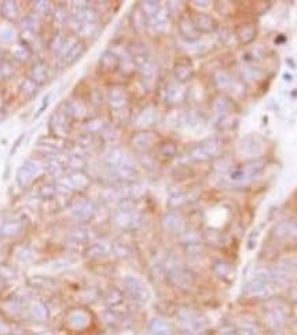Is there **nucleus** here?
Wrapping results in <instances>:
<instances>
[{
	"label": "nucleus",
	"mask_w": 297,
	"mask_h": 335,
	"mask_svg": "<svg viewBox=\"0 0 297 335\" xmlns=\"http://www.w3.org/2000/svg\"><path fill=\"white\" fill-rule=\"evenodd\" d=\"M288 320V313L282 306H268L264 312V326L271 331H278L284 327Z\"/></svg>",
	"instance_id": "obj_4"
},
{
	"label": "nucleus",
	"mask_w": 297,
	"mask_h": 335,
	"mask_svg": "<svg viewBox=\"0 0 297 335\" xmlns=\"http://www.w3.org/2000/svg\"><path fill=\"white\" fill-rule=\"evenodd\" d=\"M178 319H179L180 329L187 335H199L204 333L205 320L197 313L192 311H185L180 313Z\"/></svg>",
	"instance_id": "obj_3"
},
{
	"label": "nucleus",
	"mask_w": 297,
	"mask_h": 335,
	"mask_svg": "<svg viewBox=\"0 0 297 335\" xmlns=\"http://www.w3.org/2000/svg\"><path fill=\"white\" fill-rule=\"evenodd\" d=\"M175 76L180 81H187L193 76V67L190 63H176L175 66Z\"/></svg>",
	"instance_id": "obj_19"
},
{
	"label": "nucleus",
	"mask_w": 297,
	"mask_h": 335,
	"mask_svg": "<svg viewBox=\"0 0 297 335\" xmlns=\"http://www.w3.org/2000/svg\"><path fill=\"white\" fill-rule=\"evenodd\" d=\"M153 142H154V139H153V135L150 132H141V134L136 135L135 139H134L135 146L141 150H146L148 147L153 146Z\"/></svg>",
	"instance_id": "obj_18"
},
{
	"label": "nucleus",
	"mask_w": 297,
	"mask_h": 335,
	"mask_svg": "<svg viewBox=\"0 0 297 335\" xmlns=\"http://www.w3.org/2000/svg\"><path fill=\"white\" fill-rule=\"evenodd\" d=\"M29 313H31L32 319L35 322H39V323H44L49 319V309L42 302H36V304L32 305Z\"/></svg>",
	"instance_id": "obj_17"
},
{
	"label": "nucleus",
	"mask_w": 297,
	"mask_h": 335,
	"mask_svg": "<svg viewBox=\"0 0 297 335\" xmlns=\"http://www.w3.org/2000/svg\"><path fill=\"white\" fill-rule=\"evenodd\" d=\"M256 36H257V25L254 21L242 22L235 28V37L244 46L252 43Z\"/></svg>",
	"instance_id": "obj_9"
},
{
	"label": "nucleus",
	"mask_w": 297,
	"mask_h": 335,
	"mask_svg": "<svg viewBox=\"0 0 297 335\" xmlns=\"http://www.w3.org/2000/svg\"><path fill=\"white\" fill-rule=\"evenodd\" d=\"M186 203V196L183 194H172L168 199V205L172 209H178V207L183 206Z\"/></svg>",
	"instance_id": "obj_22"
},
{
	"label": "nucleus",
	"mask_w": 297,
	"mask_h": 335,
	"mask_svg": "<svg viewBox=\"0 0 297 335\" xmlns=\"http://www.w3.org/2000/svg\"><path fill=\"white\" fill-rule=\"evenodd\" d=\"M193 24L196 26V29H197L199 33H210V32H215L217 29V21L213 17H210L208 14H202V12H199V14H194L193 15Z\"/></svg>",
	"instance_id": "obj_11"
},
{
	"label": "nucleus",
	"mask_w": 297,
	"mask_h": 335,
	"mask_svg": "<svg viewBox=\"0 0 297 335\" xmlns=\"http://www.w3.org/2000/svg\"><path fill=\"white\" fill-rule=\"evenodd\" d=\"M215 80H216L217 87L222 88V90H227V88L230 90L233 87V84H234V81L231 80V77L226 73H217Z\"/></svg>",
	"instance_id": "obj_21"
},
{
	"label": "nucleus",
	"mask_w": 297,
	"mask_h": 335,
	"mask_svg": "<svg viewBox=\"0 0 297 335\" xmlns=\"http://www.w3.org/2000/svg\"><path fill=\"white\" fill-rule=\"evenodd\" d=\"M19 231V224L18 223H7L3 226L1 228V234L4 235V237H14V235H17Z\"/></svg>",
	"instance_id": "obj_24"
},
{
	"label": "nucleus",
	"mask_w": 297,
	"mask_h": 335,
	"mask_svg": "<svg viewBox=\"0 0 297 335\" xmlns=\"http://www.w3.org/2000/svg\"><path fill=\"white\" fill-rule=\"evenodd\" d=\"M220 335H238V333H237V329H235V327L226 326V327L220 329Z\"/></svg>",
	"instance_id": "obj_26"
},
{
	"label": "nucleus",
	"mask_w": 297,
	"mask_h": 335,
	"mask_svg": "<svg viewBox=\"0 0 297 335\" xmlns=\"http://www.w3.org/2000/svg\"><path fill=\"white\" fill-rule=\"evenodd\" d=\"M105 302L106 305L110 308L111 311H117L118 306L123 305L124 302L123 292L118 291L117 288H111V290H109V291L106 292Z\"/></svg>",
	"instance_id": "obj_16"
},
{
	"label": "nucleus",
	"mask_w": 297,
	"mask_h": 335,
	"mask_svg": "<svg viewBox=\"0 0 297 335\" xmlns=\"http://www.w3.org/2000/svg\"><path fill=\"white\" fill-rule=\"evenodd\" d=\"M172 326L162 317H154L148 324V334L172 335Z\"/></svg>",
	"instance_id": "obj_14"
},
{
	"label": "nucleus",
	"mask_w": 297,
	"mask_h": 335,
	"mask_svg": "<svg viewBox=\"0 0 297 335\" xmlns=\"http://www.w3.org/2000/svg\"><path fill=\"white\" fill-rule=\"evenodd\" d=\"M10 333H11L10 326L4 320H0V335H10Z\"/></svg>",
	"instance_id": "obj_27"
},
{
	"label": "nucleus",
	"mask_w": 297,
	"mask_h": 335,
	"mask_svg": "<svg viewBox=\"0 0 297 335\" xmlns=\"http://www.w3.org/2000/svg\"><path fill=\"white\" fill-rule=\"evenodd\" d=\"M91 324H93L91 313L83 308L72 309L65 317V327L72 333H84L91 327Z\"/></svg>",
	"instance_id": "obj_2"
},
{
	"label": "nucleus",
	"mask_w": 297,
	"mask_h": 335,
	"mask_svg": "<svg viewBox=\"0 0 297 335\" xmlns=\"http://www.w3.org/2000/svg\"><path fill=\"white\" fill-rule=\"evenodd\" d=\"M212 271L220 281L226 283H233L237 278V269L233 264L227 261H222V260L215 261L212 265Z\"/></svg>",
	"instance_id": "obj_10"
},
{
	"label": "nucleus",
	"mask_w": 297,
	"mask_h": 335,
	"mask_svg": "<svg viewBox=\"0 0 297 335\" xmlns=\"http://www.w3.org/2000/svg\"><path fill=\"white\" fill-rule=\"evenodd\" d=\"M162 226L165 227L168 231L173 232V234H182V232L186 231L185 219H183L180 214L175 213V212L164 216V219H162Z\"/></svg>",
	"instance_id": "obj_12"
},
{
	"label": "nucleus",
	"mask_w": 297,
	"mask_h": 335,
	"mask_svg": "<svg viewBox=\"0 0 297 335\" xmlns=\"http://www.w3.org/2000/svg\"><path fill=\"white\" fill-rule=\"evenodd\" d=\"M219 152V143L216 141H208L202 143L201 146L194 150L193 155L194 158L198 161H204V159H209L215 157Z\"/></svg>",
	"instance_id": "obj_13"
},
{
	"label": "nucleus",
	"mask_w": 297,
	"mask_h": 335,
	"mask_svg": "<svg viewBox=\"0 0 297 335\" xmlns=\"http://www.w3.org/2000/svg\"><path fill=\"white\" fill-rule=\"evenodd\" d=\"M167 279L169 285H172L176 288L186 290L194 283V276L190 271L183 269L182 267H175L167 271Z\"/></svg>",
	"instance_id": "obj_6"
},
{
	"label": "nucleus",
	"mask_w": 297,
	"mask_h": 335,
	"mask_svg": "<svg viewBox=\"0 0 297 335\" xmlns=\"http://www.w3.org/2000/svg\"><path fill=\"white\" fill-rule=\"evenodd\" d=\"M231 106H233V103H231V100H230L229 97H219L216 100V103H215V109L217 111H220V113H226V111H230V110L233 109Z\"/></svg>",
	"instance_id": "obj_23"
},
{
	"label": "nucleus",
	"mask_w": 297,
	"mask_h": 335,
	"mask_svg": "<svg viewBox=\"0 0 297 335\" xmlns=\"http://www.w3.org/2000/svg\"><path fill=\"white\" fill-rule=\"evenodd\" d=\"M100 65H102V67H103L105 70H107V72L116 70L118 66V58L114 54H111V52H106V54L102 56Z\"/></svg>",
	"instance_id": "obj_20"
},
{
	"label": "nucleus",
	"mask_w": 297,
	"mask_h": 335,
	"mask_svg": "<svg viewBox=\"0 0 297 335\" xmlns=\"http://www.w3.org/2000/svg\"><path fill=\"white\" fill-rule=\"evenodd\" d=\"M179 31L182 33V36L187 39L189 42H194L199 37V32L196 29L192 19L186 18V17H182L179 19Z\"/></svg>",
	"instance_id": "obj_15"
},
{
	"label": "nucleus",
	"mask_w": 297,
	"mask_h": 335,
	"mask_svg": "<svg viewBox=\"0 0 297 335\" xmlns=\"http://www.w3.org/2000/svg\"><path fill=\"white\" fill-rule=\"evenodd\" d=\"M125 102V96H124V94L121 91H117V90H114V91L110 92V103L114 104L116 107H121Z\"/></svg>",
	"instance_id": "obj_25"
},
{
	"label": "nucleus",
	"mask_w": 297,
	"mask_h": 335,
	"mask_svg": "<svg viewBox=\"0 0 297 335\" xmlns=\"http://www.w3.org/2000/svg\"><path fill=\"white\" fill-rule=\"evenodd\" d=\"M148 335H158V334H148Z\"/></svg>",
	"instance_id": "obj_28"
},
{
	"label": "nucleus",
	"mask_w": 297,
	"mask_h": 335,
	"mask_svg": "<svg viewBox=\"0 0 297 335\" xmlns=\"http://www.w3.org/2000/svg\"><path fill=\"white\" fill-rule=\"evenodd\" d=\"M264 168H266L264 159H249L247 162H242L241 165H238L237 168L230 171V182L233 184L250 183L256 177H259L261 175Z\"/></svg>",
	"instance_id": "obj_1"
},
{
	"label": "nucleus",
	"mask_w": 297,
	"mask_h": 335,
	"mask_svg": "<svg viewBox=\"0 0 297 335\" xmlns=\"http://www.w3.org/2000/svg\"><path fill=\"white\" fill-rule=\"evenodd\" d=\"M244 294L248 298L254 299H266L272 295V285L264 281H260L257 278H253L244 288Z\"/></svg>",
	"instance_id": "obj_5"
},
{
	"label": "nucleus",
	"mask_w": 297,
	"mask_h": 335,
	"mask_svg": "<svg viewBox=\"0 0 297 335\" xmlns=\"http://www.w3.org/2000/svg\"><path fill=\"white\" fill-rule=\"evenodd\" d=\"M272 234L278 240H297V223L284 220L274 227Z\"/></svg>",
	"instance_id": "obj_8"
},
{
	"label": "nucleus",
	"mask_w": 297,
	"mask_h": 335,
	"mask_svg": "<svg viewBox=\"0 0 297 335\" xmlns=\"http://www.w3.org/2000/svg\"><path fill=\"white\" fill-rule=\"evenodd\" d=\"M124 286H125V290L128 291L131 297L136 301H139V302H146L150 297L148 287L145 286V283L134 278V276H127L124 279Z\"/></svg>",
	"instance_id": "obj_7"
}]
</instances>
